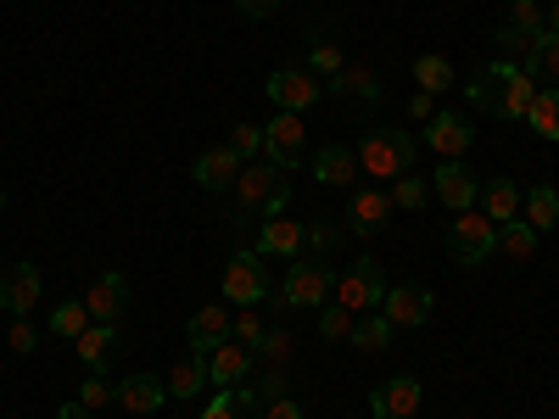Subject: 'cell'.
Instances as JSON below:
<instances>
[{"label": "cell", "instance_id": "cell-25", "mask_svg": "<svg viewBox=\"0 0 559 419\" xmlns=\"http://www.w3.org/2000/svg\"><path fill=\"white\" fill-rule=\"evenodd\" d=\"M331 89H336L342 101H369V107H376V101H381V73H376V68H353V62H347V68L331 79Z\"/></svg>", "mask_w": 559, "mask_h": 419}, {"label": "cell", "instance_id": "cell-21", "mask_svg": "<svg viewBox=\"0 0 559 419\" xmlns=\"http://www.w3.org/2000/svg\"><path fill=\"white\" fill-rule=\"evenodd\" d=\"M73 347H79V358H84L90 375H107V363L118 358V324H90Z\"/></svg>", "mask_w": 559, "mask_h": 419}, {"label": "cell", "instance_id": "cell-1", "mask_svg": "<svg viewBox=\"0 0 559 419\" xmlns=\"http://www.w3.org/2000/svg\"><path fill=\"white\" fill-rule=\"evenodd\" d=\"M236 224H263L292 207V173L274 163H241L236 173Z\"/></svg>", "mask_w": 559, "mask_h": 419}, {"label": "cell", "instance_id": "cell-18", "mask_svg": "<svg viewBox=\"0 0 559 419\" xmlns=\"http://www.w3.org/2000/svg\"><path fill=\"white\" fill-rule=\"evenodd\" d=\"M308 173H313L319 184H331V191H347V184L358 179V152H347V146H319Z\"/></svg>", "mask_w": 559, "mask_h": 419}, {"label": "cell", "instance_id": "cell-29", "mask_svg": "<svg viewBox=\"0 0 559 419\" xmlns=\"http://www.w3.org/2000/svg\"><path fill=\"white\" fill-rule=\"evenodd\" d=\"M521 218L537 229V236H548V229L559 224V191H554V184H532L526 202H521Z\"/></svg>", "mask_w": 559, "mask_h": 419}, {"label": "cell", "instance_id": "cell-39", "mask_svg": "<svg viewBox=\"0 0 559 419\" xmlns=\"http://www.w3.org/2000/svg\"><path fill=\"white\" fill-rule=\"evenodd\" d=\"M426 179H414V173H397L392 179V207H408V213H419V207H426Z\"/></svg>", "mask_w": 559, "mask_h": 419}, {"label": "cell", "instance_id": "cell-17", "mask_svg": "<svg viewBox=\"0 0 559 419\" xmlns=\"http://www.w3.org/2000/svg\"><path fill=\"white\" fill-rule=\"evenodd\" d=\"M258 258H302V224L297 218H263L258 229Z\"/></svg>", "mask_w": 559, "mask_h": 419}, {"label": "cell", "instance_id": "cell-10", "mask_svg": "<svg viewBox=\"0 0 559 419\" xmlns=\"http://www.w3.org/2000/svg\"><path fill=\"white\" fill-rule=\"evenodd\" d=\"M419 403H426L419 381L414 375H392V381H381L376 392H369V419H414Z\"/></svg>", "mask_w": 559, "mask_h": 419}, {"label": "cell", "instance_id": "cell-46", "mask_svg": "<svg viewBox=\"0 0 559 419\" xmlns=\"http://www.w3.org/2000/svg\"><path fill=\"white\" fill-rule=\"evenodd\" d=\"M258 419H308V414H302L292 397H269V403L258 408Z\"/></svg>", "mask_w": 559, "mask_h": 419}, {"label": "cell", "instance_id": "cell-32", "mask_svg": "<svg viewBox=\"0 0 559 419\" xmlns=\"http://www.w3.org/2000/svg\"><path fill=\"white\" fill-rule=\"evenodd\" d=\"M414 84L426 89V96H442V89L459 84V73H453L448 57H419V62H414Z\"/></svg>", "mask_w": 559, "mask_h": 419}, {"label": "cell", "instance_id": "cell-37", "mask_svg": "<svg viewBox=\"0 0 559 419\" xmlns=\"http://www.w3.org/2000/svg\"><path fill=\"white\" fill-rule=\"evenodd\" d=\"M532 39H537V34H526V28H515V23H498V34H492V45L503 51V62H521V57L532 51Z\"/></svg>", "mask_w": 559, "mask_h": 419}, {"label": "cell", "instance_id": "cell-24", "mask_svg": "<svg viewBox=\"0 0 559 419\" xmlns=\"http://www.w3.org/2000/svg\"><path fill=\"white\" fill-rule=\"evenodd\" d=\"M537 79L521 68V62H509V73H503V107H498V118H526L532 112V101H537Z\"/></svg>", "mask_w": 559, "mask_h": 419}, {"label": "cell", "instance_id": "cell-9", "mask_svg": "<svg viewBox=\"0 0 559 419\" xmlns=\"http://www.w3.org/2000/svg\"><path fill=\"white\" fill-rule=\"evenodd\" d=\"M431 191H437V202H442L448 213H471V207L481 202V179L464 168V157H459V163H442V168L431 173Z\"/></svg>", "mask_w": 559, "mask_h": 419}, {"label": "cell", "instance_id": "cell-15", "mask_svg": "<svg viewBox=\"0 0 559 419\" xmlns=\"http://www.w3.org/2000/svg\"><path fill=\"white\" fill-rule=\"evenodd\" d=\"M84 308H90V319H96V324H118L123 308H129V279L123 274H102L96 286L84 291Z\"/></svg>", "mask_w": 559, "mask_h": 419}, {"label": "cell", "instance_id": "cell-28", "mask_svg": "<svg viewBox=\"0 0 559 419\" xmlns=\"http://www.w3.org/2000/svg\"><path fill=\"white\" fill-rule=\"evenodd\" d=\"M521 184H509V179H492V184H481V213L492 218V224H509V218H521Z\"/></svg>", "mask_w": 559, "mask_h": 419}, {"label": "cell", "instance_id": "cell-30", "mask_svg": "<svg viewBox=\"0 0 559 419\" xmlns=\"http://www.w3.org/2000/svg\"><path fill=\"white\" fill-rule=\"evenodd\" d=\"M202 386H207V358L202 352H185L179 363H174V375H168V397H202Z\"/></svg>", "mask_w": 559, "mask_h": 419}, {"label": "cell", "instance_id": "cell-41", "mask_svg": "<svg viewBox=\"0 0 559 419\" xmlns=\"http://www.w3.org/2000/svg\"><path fill=\"white\" fill-rule=\"evenodd\" d=\"M292 347H297V342H292V331H263V342H258L252 352H258L263 363H286V358H292Z\"/></svg>", "mask_w": 559, "mask_h": 419}, {"label": "cell", "instance_id": "cell-44", "mask_svg": "<svg viewBox=\"0 0 559 419\" xmlns=\"http://www.w3.org/2000/svg\"><path fill=\"white\" fill-rule=\"evenodd\" d=\"M229 336H236L241 347H258V342H263V319H258L252 308H247V313H236V324H229Z\"/></svg>", "mask_w": 559, "mask_h": 419}, {"label": "cell", "instance_id": "cell-13", "mask_svg": "<svg viewBox=\"0 0 559 419\" xmlns=\"http://www.w3.org/2000/svg\"><path fill=\"white\" fill-rule=\"evenodd\" d=\"M431 291L426 286H386V302H381V313L392 319V331H419V324L431 319Z\"/></svg>", "mask_w": 559, "mask_h": 419}, {"label": "cell", "instance_id": "cell-6", "mask_svg": "<svg viewBox=\"0 0 559 419\" xmlns=\"http://www.w3.org/2000/svg\"><path fill=\"white\" fill-rule=\"evenodd\" d=\"M302 152H308V123H302V112H274L269 123H263V163H274V168H297L302 163Z\"/></svg>", "mask_w": 559, "mask_h": 419}, {"label": "cell", "instance_id": "cell-23", "mask_svg": "<svg viewBox=\"0 0 559 419\" xmlns=\"http://www.w3.org/2000/svg\"><path fill=\"white\" fill-rule=\"evenodd\" d=\"M163 403H168V381H157V375H129L118 386V408H129V414H157Z\"/></svg>", "mask_w": 559, "mask_h": 419}, {"label": "cell", "instance_id": "cell-47", "mask_svg": "<svg viewBox=\"0 0 559 419\" xmlns=\"http://www.w3.org/2000/svg\"><path fill=\"white\" fill-rule=\"evenodd\" d=\"M408 112H414L419 123H431V118H437V101L426 96V89H414V101H408Z\"/></svg>", "mask_w": 559, "mask_h": 419}, {"label": "cell", "instance_id": "cell-48", "mask_svg": "<svg viewBox=\"0 0 559 419\" xmlns=\"http://www.w3.org/2000/svg\"><path fill=\"white\" fill-rule=\"evenodd\" d=\"M236 12L241 17H269V12H280V0H236Z\"/></svg>", "mask_w": 559, "mask_h": 419}, {"label": "cell", "instance_id": "cell-5", "mask_svg": "<svg viewBox=\"0 0 559 419\" xmlns=\"http://www.w3.org/2000/svg\"><path fill=\"white\" fill-rule=\"evenodd\" d=\"M448 252L459 258V263H487L492 252H498V224L487 218V213H453V224H448Z\"/></svg>", "mask_w": 559, "mask_h": 419}, {"label": "cell", "instance_id": "cell-42", "mask_svg": "<svg viewBox=\"0 0 559 419\" xmlns=\"http://www.w3.org/2000/svg\"><path fill=\"white\" fill-rule=\"evenodd\" d=\"M79 403H84V408H90V414H102V408H107V403H118V392H112V386H107V381H102V375H90V381H84V386H79Z\"/></svg>", "mask_w": 559, "mask_h": 419}, {"label": "cell", "instance_id": "cell-36", "mask_svg": "<svg viewBox=\"0 0 559 419\" xmlns=\"http://www.w3.org/2000/svg\"><path fill=\"white\" fill-rule=\"evenodd\" d=\"M353 319H358V313H347L342 302H324V308H319V336H324V342H347V336H353Z\"/></svg>", "mask_w": 559, "mask_h": 419}, {"label": "cell", "instance_id": "cell-31", "mask_svg": "<svg viewBox=\"0 0 559 419\" xmlns=\"http://www.w3.org/2000/svg\"><path fill=\"white\" fill-rule=\"evenodd\" d=\"M90 308H84V297H68V302H57L51 308V336H62V342H79L84 331H90Z\"/></svg>", "mask_w": 559, "mask_h": 419}, {"label": "cell", "instance_id": "cell-40", "mask_svg": "<svg viewBox=\"0 0 559 419\" xmlns=\"http://www.w3.org/2000/svg\"><path fill=\"white\" fill-rule=\"evenodd\" d=\"M229 152H236L241 163H258V157H263V129H258V123H236V134H229Z\"/></svg>", "mask_w": 559, "mask_h": 419}, {"label": "cell", "instance_id": "cell-7", "mask_svg": "<svg viewBox=\"0 0 559 419\" xmlns=\"http://www.w3.org/2000/svg\"><path fill=\"white\" fill-rule=\"evenodd\" d=\"M218 291H224V302H241V308L263 302V297H269V268H263V258H258V252H236V258H229V268H224V279H218Z\"/></svg>", "mask_w": 559, "mask_h": 419}, {"label": "cell", "instance_id": "cell-3", "mask_svg": "<svg viewBox=\"0 0 559 419\" xmlns=\"http://www.w3.org/2000/svg\"><path fill=\"white\" fill-rule=\"evenodd\" d=\"M336 291V274L324 258H292L286 279H280V302L286 308H324Z\"/></svg>", "mask_w": 559, "mask_h": 419}, {"label": "cell", "instance_id": "cell-20", "mask_svg": "<svg viewBox=\"0 0 559 419\" xmlns=\"http://www.w3.org/2000/svg\"><path fill=\"white\" fill-rule=\"evenodd\" d=\"M191 173H197V184H202V191H236V173H241V157L229 152V146H218V152H202Z\"/></svg>", "mask_w": 559, "mask_h": 419}, {"label": "cell", "instance_id": "cell-16", "mask_svg": "<svg viewBox=\"0 0 559 419\" xmlns=\"http://www.w3.org/2000/svg\"><path fill=\"white\" fill-rule=\"evenodd\" d=\"M229 324H236V319H229L218 302H207V308H197L191 313V331H185V342H191V352H213V347H224L229 342Z\"/></svg>", "mask_w": 559, "mask_h": 419}, {"label": "cell", "instance_id": "cell-43", "mask_svg": "<svg viewBox=\"0 0 559 419\" xmlns=\"http://www.w3.org/2000/svg\"><path fill=\"white\" fill-rule=\"evenodd\" d=\"M509 23L526 28V34H543V28H548V17H543L537 0H515V7H509Z\"/></svg>", "mask_w": 559, "mask_h": 419}, {"label": "cell", "instance_id": "cell-22", "mask_svg": "<svg viewBox=\"0 0 559 419\" xmlns=\"http://www.w3.org/2000/svg\"><path fill=\"white\" fill-rule=\"evenodd\" d=\"M521 68H526L543 89H559V34H554V28H543V34L532 39V51L521 57Z\"/></svg>", "mask_w": 559, "mask_h": 419}, {"label": "cell", "instance_id": "cell-12", "mask_svg": "<svg viewBox=\"0 0 559 419\" xmlns=\"http://www.w3.org/2000/svg\"><path fill=\"white\" fill-rule=\"evenodd\" d=\"M426 146H431L442 163H459L464 152L476 146V123L459 118V112H437V118L426 123Z\"/></svg>", "mask_w": 559, "mask_h": 419}, {"label": "cell", "instance_id": "cell-4", "mask_svg": "<svg viewBox=\"0 0 559 419\" xmlns=\"http://www.w3.org/2000/svg\"><path fill=\"white\" fill-rule=\"evenodd\" d=\"M331 302H342L347 313H376V308L386 302V274H381V258H358V263L336 279Z\"/></svg>", "mask_w": 559, "mask_h": 419}, {"label": "cell", "instance_id": "cell-14", "mask_svg": "<svg viewBox=\"0 0 559 419\" xmlns=\"http://www.w3.org/2000/svg\"><path fill=\"white\" fill-rule=\"evenodd\" d=\"M34 302H39V268L34 263H12L7 274H0V308H7L12 319H28Z\"/></svg>", "mask_w": 559, "mask_h": 419}, {"label": "cell", "instance_id": "cell-33", "mask_svg": "<svg viewBox=\"0 0 559 419\" xmlns=\"http://www.w3.org/2000/svg\"><path fill=\"white\" fill-rule=\"evenodd\" d=\"M336 241H342V229H336L331 218L302 224V258H331V252H336Z\"/></svg>", "mask_w": 559, "mask_h": 419}, {"label": "cell", "instance_id": "cell-51", "mask_svg": "<svg viewBox=\"0 0 559 419\" xmlns=\"http://www.w3.org/2000/svg\"><path fill=\"white\" fill-rule=\"evenodd\" d=\"M0 213H7V191H0Z\"/></svg>", "mask_w": 559, "mask_h": 419}, {"label": "cell", "instance_id": "cell-26", "mask_svg": "<svg viewBox=\"0 0 559 419\" xmlns=\"http://www.w3.org/2000/svg\"><path fill=\"white\" fill-rule=\"evenodd\" d=\"M392 336H397V331H392V319L376 308V313H358V319H353L347 347H358V352H386V347H392Z\"/></svg>", "mask_w": 559, "mask_h": 419}, {"label": "cell", "instance_id": "cell-35", "mask_svg": "<svg viewBox=\"0 0 559 419\" xmlns=\"http://www.w3.org/2000/svg\"><path fill=\"white\" fill-rule=\"evenodd\" d=\"M526 123H532L543 140H559V89H537V101H532Z\"/></svg>", "mask_w": 559, "mask_h": 419}, {"label": "cell", "instance_id": "cell-49", "mask_svg": "<svg viewBox=\"0 0 559 419\" xmlns=\"http://www.w3.org/2000/svg\"><path fill=\"white\" fill-rule=\"evenodd\" d=\"M57 419H96V414H90V408L73 397V403H57Z\"/></svg>", "mask_w": 559, "mask_h": 419}, {"label": "cell", "instance_id": "cell-27", "mask_svg": "<svg viewBox=\"0 0 559 419\" xmlns=\"http://www.w3.org/2000/svg\"><path fill=\"white\" fill-rule=\"evenodd\" d=\"M503 73H509L503 57L487 62V68H476V79H471V107H476V112H498V107H503Z\"/></svg>", "mask_w": 559, "mask_h": 419}, {"label": "cell", "instance_id": "cell-34", "mask_svg": "<svg viewBox=\"0 0 559 419\" xmlns=\"http://www.w3.org/2000/svg\"><path fill=\"white\" fill-rule=\"evenodd\" d=\"M498 247H503L509 258H532V252H537V229H532L526 218H509V224H498Z\"/></svg>", "mask_w": 559, "mask_h": 419}, {"label": "cell", "instance_id": "cell-50", "mask_svg": "<svg viewBox=\"0 0 559 419\" xmlns=\"http://www.w3.org/2000/svg\"><path fill=\"white\" fill-rule=\"evenodd\" d=\"M543 17H548V28H554V34H559V0H554V7H548V12H543Z\"/></svg>", "mask_w": 559, "mask_h": 419}, {"label": "cell", "instance_id": "cell-8", "mask_svg": "<svg viewBox=\"0 0 559 419\" xmlns=\"http://www.w3.org/2000/svg\"><path fill=\"white\" fill-rule=\"evenodd\" d=\"M269 101L280 107V112H308L319 96H324V84L308 73V68H280V73H269Z\"/></svg>", "mask_w": 559, "mask_h": 419}, {"label": "cell", "instance_id": "cell-19", "mask_svg": "<svg viewBox=\"0 0 559 419\" xmlns=\"http://www.w3.org/2000/svg\"><path fill=\"white\" fill-rule=\"evenodd\" d=\"M392 218V196L386 191H353L347 202V229H358V236H376V229H386Z\"/></svg>", "mask_w": 559, "mask_h": 419}, {"label": "cell", "instance_id": "cell-2", "mask_svg": "<svg viewBox=\"0 0 559 419\" xmlns=\"http://www.w3.org/2000/svg\"><path fill=\"white\" fill-rule=\"evenodd\" d=\"M358 173L369 179H397V173H414V140L397 129V123H381L364 134L358 146Z\"/></svg>", "mask_w": 559, "mask_h": 419}, {"label": "cell", "instance_id": "cell-45", "mask_svg": "<svg viewBox=\"0 0 559 419\" xmlns=\"http://www.w3.org/2000/svg\"><path fill=\"white\" fill-rule=\"evenodd\" d=\"M7 347H12V352H34V347H39V331H34L28 319H12V336H7Z\"/></svg>", "mask_w": 559, "mask_h": 419}, {"label": "cell", "instance_id": "cell-11", "mask_svg": "<svg viewBox=\"0 0 559 419\" xmlns=\"http://www.w3.org/2000/svg\"><path fill=\"white\" fill-rule=\"evenodd\" d=\"M252 369H258V352H252V347H241L236 336H229L224 347H213V352H207V386L229 392V386L252 381Z\"/></svg>", "mask_w": 559, "mask_h": 419}, {"label": "cell", "instance_id": "cell-38", "mask_svg": "<svg viewBox=\"0 0 559 419\" xmlns=\"http://www.w3.org/2000/svg\"><path fill=\"white\" fill-rule=\"evenodd\" d=\"M342 68H347V62H342V51H336L331 39H319L313 51H308V73H313V79H324V84H331Z\"/></svg>", "mask_w": 559, "mask_h": 419}]
</instances>
